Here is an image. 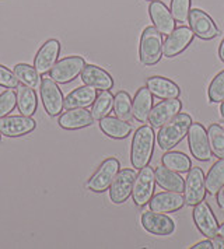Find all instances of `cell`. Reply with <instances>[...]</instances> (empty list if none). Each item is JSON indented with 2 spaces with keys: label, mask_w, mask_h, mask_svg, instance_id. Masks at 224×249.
Wrapping results in <instances>:
<instances>
[{
  "label": "cell",
  "mask_w": 224,
  "mask_h": 249,
  "mask_svg": "<svg viewBox=\"0 0 224 249\" xmlns=\"http://www.w3.org/2000/svg\"><path fill=\"white\" fill-rule=\"evenodd\" d=\"M212 242H213V249H224V238L223 237L212 238Z\"/></svg>",
  "instance_id": "f35d334b"
},
{
  "label": "cell",
  "mask_w": 224,
  "mask_h": 249,
  "mask_svg": "<svg viewBox=\"0 0 224 249\" xmlns=\"http://www.w3.org/2000/svg\"><path fill=\"white\" fill-rule=\"evenodd\" d=\"M192 118L188 113L179 112L177 116H174L167 124L160 127V132L157 133V144L163 151H169L185 139L188 135Z\"/></svg>",
  "instance_id": "6da1fadb"
},
{
  "label": "cell",
  "mask_w": 224,
  "mask_h": 249,
  "mask_svg": "<svg viewBox=\"0 0 224 249\" xmlns=\"http://www.w3.org/2000/svg\"><path fill=\"white\" fill-rule=\"evenodd\" d=\"M188 23H189L190 30L193 31V34L205 41L213 39L219 34V30L212 20V17L199 9L190 10Z\"/></svg>",
  "instance_id": "2e32d148"
},
{
  "label": "cell",
  "mask_w": 224,
  "mask_h": 249,
  "mask_svg": "<svg viewBox=\"0 0 224 249\" xmlns=\"http://www.w3.org/2000/svg\"><path fill=\"white\" fill-rule=\"evenodd\" d=\"M81 81L95 90H111L113 87V79L108 71L95 65H86L81 71Z\"/></svg>",
  "instance_id": "ffe728a7"
},
{
  "label": "cell",
  "mask_w": 224,
  "mask_h": 249,
  "mask_svg": "<svg viewBox=\"0 0 224 249\" xmlns=\"http://www.w3.org/2000/svg\"><path fill=\"white\" fill-rule=\"evenodd\" d=\"M156 189V172L151 167L146 165L136 175L132 197L137 207H145L151 200Z\"/></svg>",
  "instance_id": "277c9868"
},
{
  "label": "cell",
  "mask_w": 224,
  "mask_h": 249,
  "mask_svg": "<svg viewBox=\"0 0 224 249\" xmlns=\"http://www.w3.org/2000/svg\"><path fill=\"white\" fill-rule=\"evenodd\" d=\"M193 207H195L192 212L193 221H195V226L198 227V230L202 232V235H205L209 239L219 235V224H217V220L213 214L212 207L205 200L198 203L196 206H193Z\"/></svg>",
  "instance_id": "7c38bea8"
},
{
  "label": "cell",
  "mask_w": 224,
  "mask_h": 249,
  "mask_svg": "<svg viewBox=\"0 0 224 249\" xmlns=\"http://www.w3.org/2000/svg\"><path fill=\"white\" fill-rule=\"evenodd\" d=\"M86 60L81 56H67L57 60L49 71V77L57 84H67L81 74Z\"/></svg>",
  "instance_id": "5b68a950"
},
{
  "label": "cell",
  "mask_w": 224,
  "mask_h": 249,
  "mask_svg": "<svg viewBox=\"0 0 224 249\" xmlns=\"http://www.w3.org/2000/svg\"><path fill=\"white\" fill-rule=\"evenodd\" d=\"M219 234H220V237L224 238V223L219 227Z\"/></svg>",
  "instance_id": "b9f144b4"
},
{
  "label": "cell",
  "mask_w": 224,
  "mask_h": 249,
  "mask_svg": "<svg viewBox=\"0 0 224 249\" xmlns=\"http://www.w3.org/2000/svg\"><path fill=\"white\" fill-rule=\"evenodd\" d=\"M156 133L151 126H140L133 135L131 147V161L136 170H142L149 165L154 153Z\"/></svg>",
  "instance_id": "7a4b0ae2"
},
{
  "label": "cell",
  "mask_w": 224,
  "mask_h": 249,
  "mask_svg": "<svg viewBox=\"0 0 224 249\" xmlns=\"http://www.w3.org/2000/svg\"><path fill=\"white\" fill-rule=\"evenodd\" d=\"M184 204H185V199L181 192H172V191L157 193L149 202L150 210L157 213H174L182 209Z\"/></svg>",
  "instance_id": "d6986e66"
},
{
  "label": "cell",
  "mask_w": 224,
  "mask_h": 249,
  "mask_svg": "<svg viewBox=\"0 0 224 249\" xmlns=\"http://www.w3.org/2000/svg\"><path fill=\"white\" fill-rule=\"evenodd\" d=\"M193 31L189 27H178L175 28L163 44V53L166 57L178 56L182 53L193 41Z\"/></svg>",
  "instance_id": "4fadbf2b"
},
{
  "label": "cell",
  "mask_w": 224,
  "mask_h": 249,
  "mask_svg": "<svg viewBox=\"0 0 224 249\" xmlns=\"http://www.w3.org/2000/svg\"><path fill=\"white\" fill-rule=\"evenodd\" d=\"M207 136H209V143L213 154L217 159H224V130L222 129V126L217 124L209 126Z\"/></svg>",
  "instance_id": "d6a6232c"
},
{
  "label": "cell",
  "mask_w": 224,
  "mask_h": 249,
  "mask_svg": "<svg viewBox=\"0 0 224 249\" xmlns=\"http://www.w3.org/2000/svg\"><path fill=\"white\" fill-rule=\"evenodd\" d=\"M97 98V90L84 86V87H78L76 90H73L63 101V107L66 109H73V108H87L90 105H93V102Z\"/></svg>",
  "instance_id": "cb8c5ba5"
},
{
  "label": "cell",
  "mask_w": 224,
  "mask_h": 249,
  "mask_svg": "<svg viewBox=\"0 0 224 249\" xmlns=\"http://www.w3.org/2000/svg\"><path fill=\"white\" fill-rule=\"evenodd\" d=\"M192 0H171V14L178 23H188Z\"/></svg>",
  "instance_id": "836d02e7"
},
{
  "label": "cell",
  "mask_w": 224,
  "mask_h": 249,
  "mask_svg": "<svg viewBox=\"0 0 224 249\" xmlns=\"http://www.w3.org/2000/svg\"><path fill=\"white\" fill-rule=\"evenodd\" d=\"M154 172H156V182L163 189L172 192H184L185 181L178 172L171 171L164 165L157 167Z\"/></svg>",
  "instance_id": "484cf974"
},
{
  "label": "cell",
  "mask_w": 224,
  "mask_h": 249,
  "mask_svg": "<svg viewBox=\"0 0 224 249\" xmlns=\"http://www.w3.org/2000/svg\"><path fill=\"white\" fill-rule=\"evenodd\" d=\"M161 162L164 167H167L171 171H175L178 174H187L192 168L190 159L181 151H171L169 150L163 156Z\"/></svg>",
  "instance_id": "83f0119b"
},
{
  "label": "cell",
  "mask_w": 224,
  "mask_h": 249,
  "mask_svg": "<svg viewBox=\"0 0 224 249\" xmlns=\"http://www.w3.org/2000/svg\"><path fill=\"white\" fill-rule=\"evenodd\" d=\"M19 79L16 77V74L11 71L10 69L0 65V87L4 89H17L19 87Z\"/></svg>",
  "instance_id": "8d00e7d4"
},
{
  "label": "cell",
  "mask_w": 224,
  "mask_h": 249,
  "mask_svg": "<svg viewBox=\"0 0 224 249\" xmlns=\"http://www.w3.org/2000/svg\"><path fill=\"white\" fill-rule=\"evenodd\" d=\"M134 179H136L134 170L131 168L119 170L110 186V197L112 203L122 204L131 197L133 191Z\"/></svg>",
  "instance_id": "9c48e42d"
},
{
  "label": "cell",
  "mask_w": 224,
  "mask_h": 249,
  "mask_svg": "<svg viewBox=\"0 0 224 249\" xmlns=\"http://www.w3.org/2000/svg\"><path fill=\"white\" fill-rule=\"evenodd\" d=\"M224 185V159H219L217 162L213 164V167L209 170L206 178H205V186L206 192L209 195H217Z\"/></svg>",
  "instance_id": "f1b7e54d"
},
{
  "label": "cell",
  "mask_w": 224,
  "mask_h": 249,
  "mask_svg": "<svg viewBox=\"0 0 224 249\" xmlns=\"http://www.w3.org/2000/svg\"><path fill=\"white\" fill-rule=\"evenodd\" d=\"M217 204H219L220 209L224 210V185L222 186V189L217 192Z\"/></svg>",
  "instance_id": "ab89813d"
},
{
  "label": "cell",
  "mask_w": 224,
  "mask_h": 249,
  "mask_svg": "<svg viewBox=\"0 0 224 249\" xmlns=\"http://www.w3.org/2000/svg\"><path fill=\"white\" fill-rule=\"evenodd\" d=\"M149 14L160 34L169 35L175 30V18L164 3L153 0L149 6Z\"/></svg>",
  "instance_id": "ac0fdd59"
},
{
  "label": "cell",
  "mask_w": 224,
  "mask_h": 249,
  "mask_svg": "<svg viewBox=\"0 0 224 249\" xmlns=\"http://www.w3.org/2000/svg\"><path fill=\"white\" fill-rule=\"evenodd\" d=\"M13 73L16 74V77L19 81H21L24 86H28L31 89H38L41 86V74L35 70L34 66L25 65V63H19L14 66Z\"/></svg>",
  "instance_id": "f546056e"
},
{
  "label": "cell",
  "mask_w": 224,
  "mask_h": 249,
  "mask_svg": "<svg viewBox=\"0 0 224 249\" xmlns=\"http://www.w3.org/2000/svg\"><path fill=\"white\" fill-rule=\"evenodd\" d=\"M113 112L116 115V118H119L122 121H126V122L132 121V118H133L132 100L126 91H119L113 97Z\"/></svg>",
  "instance_id": "1f68e13d"
},
{
  "label": "cell",
  "mask_w": 224,
  "mask_h": 249,
  "mask_svg": "<svg viewBox=\"0 0 224 249\" xmlns=\"http://www.w3.org/2000/svg\"><path fill=\"white\" fill-rule=\"evenodd\" d=\"M60 55V42L57 39H48L44 45L39 48L34 59V68L42 76L49 73Z\"/></svg>",
  "instance_id": "5bb4252c"
},
{
  "label": "cell",
  "mask_w": 224,
  "mask_h": 249,
  "mask_svg": "<svg viewBox=\"0 0 224 249\" xmlns=\"http://www.w3.org/2000/svg\"><path fill=\"white\" fill-rule=\"evenodd\" d=\"M37 127V122L30 116L14 115L0 119V133L6 137H20L31 133Z\"/></svg>",
  "instance_id": "8fae6325"
},
{
  "label": "cell",
  "mask_w": 224,
  "mask_h": 249,
  "mask_svg": "<svg viewBox=\"0 0 224 249\" xmlns=\"http://www.w3.org/2000/svg\"><path fill=\"white\" fill-rule=\"evenodd\" d=\"M139 57L145 66H153L163 57V36L156 27H146L139 46Z\"/></svg>",
  "instance_id": "3957f363"
},
{
  "label": "cell",
  "mask_w": 224,
  "mask_h": 249,
  "mask_svg": "<svg viewBox=\"0 0 224 249\" xmlns=\"http://www.w3.org/2000/svg\"><path fill=\"white\" fill-rule=\"evenodd\" d=\"M112 108H113V95L111 94V91H101L97 95L95 101L93 102L91 115H93L94 121H100L102 118L108 116V113L111 112Z\"/></svg>",
  "instance_id": "4dcf8cb0"
},
{
  "label": "cell",
  "mask_w": 224,
  "mask_h": 249,
  "mask_svg": "<svg viewBox=\"0 0 224 249\" xmlns=\"http://www.w3.org/2000/svg\"><path fill=\"white\" fill-rule=\"evenodd\" d=\"M147 1H153V0H147Z\"/></svg>",
  "instance_id": "bcb514c9"
},
{
  "label": "cell",
  "mask_w": 224,
  "mask_h": 249,
  "mask_svg": "<svg viewBox=\"0 0 224 249\" xmlns=\"http://www.w3.org/2000/svg\"><path fill=\"white\" fill-rule=\"evenodd\" d=\"M93 122H94V118L91 115V111H87L86 108L67 109L66 112L59 116V121H57L59 126L66 130H78V129L93 124Z\"/></svg>",
  "instance_id": "44dd1931"
},
{
  "label": "cell",
  "mask_w": 224,
  "mask_h": 249,
  "mask_svg": "<svg viewBox=\"0 0 224 249\" xmlns=\"http://www.w3.org/2000/svg\"><path fill=\"white\" fill-rule=\"evenodd\" d=\"M41 101L45 111L49 116H57L62 112L63 107V94L57 87V83L51 77H44L41 81Z\"/></svg>",
  "instance_id": "30bf717a"
},
{
  "label": "cell",
  "mask_w": 224,
  "mask_h": 249,
  "mask_svg": "<svg viewBox=\"0 0 224 249\" xmlns=\"http://www.w3.org/2000/svg\"><path fill=\"white\" fill-rule=\"evenodd\" d=\"M119 168L121 165L116 159H107L105 161H102L98 170L93 174V177L87 182V189L95 193L108 191L116 174L119 172Z\"/></svg>",
  "instance_id": "8992f818"
},
{
  "label": "cell",
  "mask_w": 224,
  "mask_h": 249,
  "mask_svg": "<svg viewBox=\"0 0 224 249\" xmlns=\"http://www.w3.org/2000/svg\"><path fill=\"white\" fill-rule=\"evenodd\" d=\"M192 249H213V242L207 238V241H202V242H198L195 244L193 247H190Z\"/></svg>",
  "instance_id": "74e56055"
},
{
  "label": "cell",
  "mask_w": 224,
  "mask_h": 249,
  "mask_svg": "<svg viewBox=\"0 0 224 249\" xmlns=\"http://www.w3.org/2000/svg\"><path fill=\"white\" fill-rule=\"evenodd\" d=\"M0 140H1V133H0Z\"/></svg>",
  "instance_id": "f6af8a7d"
},
{
  "label": "cell",
  "mask_w": 224,
  "mask_h": 249,
  "mask_svg": "<svg viewBox=\"0 0 224 249\" xmlns=\"http://www.w3.org/2000/svg\"><path fill=\"white\" fill-rule=\"evenodd\" d=\"M17 107V94L13 89H7L0 94V119L7 116Z\"/></svg>",
  "instance_id": "d590c367"
},
{
  "label": "cell",
  "mask_w": 224,
  "mask_h": 249,
  "mask_svg": "<svg viewBox=\"0 0 224 249\" xmlns=\"http://www.w3.org/2000/svg\"><path fill=\"white\" fill-rule=\"evenodd\" d=\"M142 226L147 232L153 235H169L175 230L174 220L171 217L153 210L145 212L142 214Z\"/></svg>",
  "instance_id": "e0dca14e"
},
{
  "label": "cell",
  "mask_w": 224,
  "mask_h": 249,
  "mask_svg": "<svg viewBox=\"0 0 224 249\" xmlns=\"http://www.w3.org/2000/svg\"><path fill=\"white\" fill-rule=\"evenodd\" d=\"M100 129L104 135H107L115 140H122L131 135L132 126L128 124L126 121H122L119 118L113 116H105L100 119Z\"/></svg>",
  "instance_id": "d4e9b609"
},
{
  "label": "cell",
  "mask_w": 224,
  "mask_h": 249,
  "mask_svg": "<svg viewBox=\"0 0 224 249\" xmlns=\"http://www.w3.org/2000/svg\"><path fill=\"white\" fill-rule=\"evenodd\" d=\"M146 87L150 90V92L161 100H171V98H178L181 90L178 84H175L172 80L161 76H153L149 77L146 81Z\"/></svg>",
  "instance_id": "7402d4cb"
},
{
  "label": "cell",
  "mask_w": 224,
  "mask_h": 249,
  "mask_svg": "<svg viewBox=\"0 0 224 249\" xmlns=\"http://www.w3.org/2000/svg\"><path fill=\"white\" fill-rule=\"evenodd\" d=\"M219 56H220V60L224 63V39L220 44V48H219Z\"/></svg>",
  "instance_id": "60d3db41"
},
{
  "label": "cell",
  "mask_w": 224,
  "mask_h": 249,
  "mask_svg": "<svg viewBox=\"0 0 224 249\" xmlns=\"http://www.w3.org/2000/svg\"><path fill=\"white\" fill-rule=\"evenodd\" d=\"M220 126H222V129H223V130H224V121H223V122H222V124H220Z\"/></svg>",
  "instance_id": "ee69618b"
},
{
  "label": "cell",
  "mask_w": 224,
  "mask_h": 249,
  "mask_svg": "<svg viewBox=\"0 0 224 249\" xmlns=\"http://www.w3.org/2000/svg\"><path fill=\"white\" fill-rule=\"evenodd\" d=\"M207 95H209L210 102L220 104L224 101V70L219 74H216V77L212 80L209 90H207Z\"/></svg>",
  "instance_id": "e575fe53"
},
{
  "label": "cell",
  "mask_w": 224,
  "mask_h": 249,
  "mask_svg": "<svg viewBox=\"0 0 224 249\" xmlns=\"http://www.w3.org/2000/svg\"><path fill=\"white\" fill-rule=\"evenodd\" d=\"M220 115H222V118L224 119V101L222 102V105H220Z\"/></svg>",
  "instance_id": "7bdbcfd3"
},
{
  "label": "cell",
  "mask_w": 224,
  "mask_h": 249,
  "mask_svg": "<svg viewBox=\"0 0 224 249\" xmlns=\"http://www.w3.org/2000/svg\"><path fill=\"white\" fill-rule=\"evenodd\" d=\"M206 186H205V174L199 167H193L188 171V177L184 188V199L188 206H196L205 200Z\"/></svg>",
  "instance_id": "ba28073f"
},
{
  "label": "cell",
  "mask_w": 224,
  "mask_h": 249,
  "mask_svg": "<svg viewBox=\"0 0 224 249\" xmlns=\"http://www.w3.org/2000/svg\"><path fill=\"white\" fill-rule=\"evenodd\" d=\"M182 109V104L178 98H171V100H163L157 105H154L149 115V124L154 127H161L168 121H171L174 116H177Z\"/></svg>",
  "instance_id": "9a60e30c"
},
{
  "label": "cell",
  "mask_w": 224,
  "mask_h": 249,
  "mask_svg": "<svg viewBox=\"0 0 224 249\" xmlns=\"http://www.w3.org/2000/svg\"><path fill=\"white\" fill-rule=\"evenodd\" d=\"M188 144H189L192 156L198 161L206 162L210 160L212 148H210V143H209L207 132L203 124L192 122L189 130H188Z\"/></svg>",
  "instance_id": "52a82bcc"
},
{
  "label": "cell",
  "mask_w": 224,
  "mask_h": 249,
  "mask_svg": "<svg viewBox=\"0 0 224 249\" xmlns=\"http://www.w3.org/2000/svg\"><path fill=\"white\" fill-rule=\"evenodd\" d=\"M17 108L24 116H33L37 112L38 101H37V94L31 87L28 86H19L17 87Z\"/></svg>",
  "instance_id": "4316f807"
},
{
  "label": "cell",
  "mask_w": 224,
  "mask_h": 249,
  "mask_svg": "<svg viewBox=\"0 0 224 249\" xmlns=\"http://www.w3.org/2000/svg\"><path fill=\"white\" fill-rule=\"evenodd\" d=\"M151 108H153V94L147 87L139 89L134 95L133 101H132L133 118L137 122L145 124L149 121V115H150Z\"/></svg>",
  "instance_id": "603a6c76"
}]
</instances>
